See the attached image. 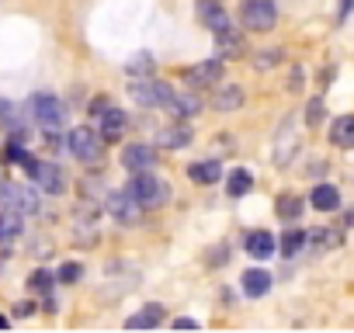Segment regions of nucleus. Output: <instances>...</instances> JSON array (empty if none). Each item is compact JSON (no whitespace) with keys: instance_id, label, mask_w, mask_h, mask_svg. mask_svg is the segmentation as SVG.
Instances as JSON below:
<instances>
[{"instance_id":"f257e3e1","label":"nucleus","mask_w":354,"mask_h":333,"mask_svg":"<svg viewBox=\"0 0 354 333\" xmlns=\"http://www.w3.org/2000/svg\"><path fill=\"white\" fill-rule=\"evenodd\" d=\"M129 191H132V198H136L142 209H163V205L170 202V184H167V181H160V178H153L149 171L132 174Z\"/></svg>"},{"instance_id":"f03ea898","label":"nucleus","mask_w":354,"mask_h":333,"mask_svg":"<svg viewBox=\"0 0 354 333\" xmlns=\"http://www.w3.org/2000/svg\"><path fill=\"white\" fill-rule=\"evenodd\" d=\"M28 111H32V118L46 129V132H56L59 125H63V118H66V111H63V101L56 97V94H49V91H39V94H32V101H28Z\"/></svg>"},{"instance_id":"7ed1b4c3","label":"nucleus","mask_w":354,"mask_h":333,"mask_svg":"<svg viewBox=\"0 0 354 333\" xmlns=\"http://www.w3.org/2000/svg\"><path fill=\"white\" fill-rule=\"evenodd\" d=\"M129 94H132V101L142 104V108H167V104L174 101V91H170L167 84H160V80H149V77H132Z\"/></svg>"},{"instance_id":"20e7f679","label":"nucleus","mask_w":354,"mask_h":333,"mask_svg":"<svg viewBox=\"0 0 354 333\" xmlns=\"http://www.w3.org/2000/svg\"><path fill=\"white\" fill-rule=\"evenodd\" d=\"M66 146H70V153H73L80 163H97V160L104 156V135L94 132V129H87V125L73 129L70 139H66Z\"/></svg>"},{"instance_id":"39448f33","label":"nucleus","mask_w":354,"mask_h":333,"mask_svg":"<svg viewBox=\"0 0 354 333\" xmlns=\"http://www.w3.org/2000/svg\"><path fill=\"white\" fill-rule=\"evenodd\" d=\"M240 18H243V28L250 32H271L278 25V8L274 0H243Z\"/></svg>"},{"instance_id":"423d86ee","label":"nucleus","mask_w":354,"mask_h":333,"mask_svg":"<svg viewBox=\"0 0 354 333\" xmlns=\"http://www.w3.org/2000/svg\"><path fill=\"white\" fill-rule=\"evenodd\" d=\"M104 209H108V216H111L115 222H122V226H136V222L142 219V205L132 198L129 188H125V191H108V195H104Z\"/></svg>"},{"instance_id":"0eeeda50","label":"nucleus","mask_w":354,"mask_h":333,"mask_svg":"<svg viewBox=\"0 0 354 333\" xmlns=\"http://www.w3.org/2000/svg\"><path fill=\"white\" fill-rule=\"evenodd\" d=\"M46 195H63L66 191V178H63V166H56V163H35V171L28 174Z\"/></svg>"},{"instance_id":"6e6552de","label":"nucleus","mask_w":354,"mask_h":333,"mask_svg":"<svg viewBox=\"0 0 354 333\" xmlns=\"http://www.w3.org/2000/svg\"><path fill=\"white\" fill-rule=\"evenodd\" d=\"M122 166L129 174H142L149 166H156V149L146 146V142H132V146L122 149Z\"/></svg>"},{"instance_id":"1a4fd4ad","label":"nucleus","mask_w":354,"mask_h":333,"mask_svg":"<svg viewBox=\"0 0 354 333\" xmlns=\"http://www.w3.org/2000/svg\"><path fill=\"white\" fill-rule=\"evenodd\" d=\"M219 80H223V59L219 56L188 70V84H195V87H219Z\"/></svg>"},{"instance_id":"9d476101","label":"nucleus","mask_w":354,"mask_h":333,"mask_svg":"<svg viewBox=\"0 0 354 333\" xmlns=\"http://www.w3.org/2000/svg\"><path fill=\"white\" fill-rule=\"evenodd\" d=\"M212 35H216V53H219L223 59L243 56V35H240V28L226 25V28H219V32H212Z\"/></svg>"},{"instance_id":"9b49d317","label":"nucleus","mask_w":354,"mask_h":333,"mask_svg":"<svg viewBox=\"0 0 354 333\" xmlns=\"http://www.w3.org/2000/svg\"><path fill=\"white\" fill-rule=\"evenodd\" d=\"M243 247H247V254L250 257H257V260H268V257H274V236L268 233V229H254V233H247L243 236Z\"/></svg>"},{"instance_id":"f8f14e48","label":"nucleus","mask_w":354,"mask_h":333,"mask_svg":"<svg viewBox=\"0 0 354 333\" xmlns=\"http://www.w3.org/2000/svg\"><path fill=\"white\" fill-rule=\"evenodd\" d=\"M163 316H167V309H163L160 302H149V305H142L139 312H132V316L125 319V326H129V330H153V326L163 323Z\"/></svg>"},{"instance_id":"ddd939ff","label":"nucleus","mask_w":354,"mask_h":333,"mask_svg":"<svg viewBox=\"0 0 354 333\" xmlns=\"http://www.w3.org/2000/svg\"><path fill=\"white\" fill-rule=\"evenodd\" d=\"M198 18H202V25L209 32H219V28L230 25V15H226V8L219 4V0H202V4H198Z\"/></svg>"},{"instance_id":"4468645a","label":"nucleus","mask_w":354,"mask_h":333,"mask_svg":"<svg viewBox=\"0 0 354 333\" xmlns=\"http://www.w3.org/2000/svg\"><path fill=\"white\" fill-rule=\"evenodd\" d=\"M125 125H129V118H125V111L122 108H108L104 115H101V135H104V142H115L122 132H125Z\"/></svg>"},{"instance_id":"2eb2a0df","label":"nucleus","mask_w":354,"mask_h":333,"mask_svg":"<svg viewBox=\"0 0 354 333\" xmlns=\"http://www.w3.org/2000/svg\"><path fill=\"white\" fill-rule=\"evenodd\" d=\"M309 205H313L316 212H337V209H340V191H337L333 184H316L313 195H309Z\"/></svg>"},{"instance_id":"dca6fc26","label":"nucleus","mask_w":354,"mask_h":333,"mask_svg":"<svg viewBox=\"0 0 354 333\" xmlns=\"http://www.w3.org/2000/svg\"><path fill=\"white\" fill-rule=\"evenodd\" d=\"M240 288H243V295H247V298H261V295H268V292H271V274H268V271H261V267H254V271H247V274H243Z\"/></svg>"},{"instance_id":"f3484780","label":"nucleus","mask_w":354,"mask_h":333,"mask_svg":"<svg viewBox=\"0 0 354 333\" xmlns=\"http://www.w3.org/2000/svg\"><path fill=\"white\" fill-rule=\"evenodd\" d=\"M192 129L188 125H170V129H163L160 135H156V142L163 146V149H185V146H192Z\"/></svg>"},{"instance_id":"a211bd4d","label":"nucleus","mask_w":354,"mask_h":333,"mask_svg":"<svg viewBox=\"0 0 354 333\" xmlns=\"http://www.w3.org/2000/svg\"><path fill=\"white\" fill-rule=\"evenodd\" d=\"M188 178H192L195 184H216V181L223 178V166H219L216 160H198V163L188 166Z\"/></svg>"},{"instance_id":"6ab92c4d","label":"nucleus","mask_w":354,"mask_h":333,"mask_svg":"<svg viewBox=\"0 0 354 333\" xmlns=\"http://www.w3.org/2000/svg\"><path fill=\"white\" fill-rule=\"evenodd\" d=\"M330 142L340 146V149H351L354 146V115H340L330 125Z\"/></svg>"},{"instance_id":"aec40b11","label":"nucleus","mask_w":354,"mask_h":333,"mask_svg":"<svg viewBox=\"0 0 354 333\" xmlns=\"http://www.w3.org/2000/svg\"><path fill=\"white\" fill-rule=\"evenodd\" d=\"M212 104H216V111H236V108L243 104V91H240L236 84H219Z\"/></svg>"},{"instance_id":"412c9836","label":"nucleus","mask_w":354,"mask_h":333,"mask_svg":"<svg viewBox=\"0 0 354 333\" xmlns=\"http://www.w3.org/2000/svg\"><path fill=\"white\" fill-rule=\"evenodd\" d=\"M340 243H344V236H340L337 229H326V226H319V229H313V233H309V247H313L316 254L337 250Z\"/></svg>"},{"instance_id":"4be33fe9","label":"nucleus","mask_w":354,"mask_h":333,"mask_svg":"<svg viewBox=\"0 0 354 333\" xmlns=\"http://www.w3.org/2000/svg\"><path fill=\"white\" fill-rule=\"evenodd\" d=\"M167 111L177 115V118H195L202 111V101L195 94H174V101L167 104Z\"/></svg>"},{"instance_id":"5701e85b","label":"nucleus","mask_w":354,"mask_h":333,"mask_svg":"<svg viewBox=\"0 0 354 333\" xmlns=\"http://www.w3.org/2000/svg\"><path fill=\"white\" fill-rule=\"evenodd\" d=\"M302 247H309V233H302V229H285L281 240H278V250L285 257H299Z\"/></svg>"},{"instance_id":"b1692460","label":"nucleus","mask_w":354,"mask_h":333,"mask_svg":"<svg viewBox=\"0 0 354 333\" xmlns=\"http://www.w3.org/2000/svg\"><path fill=\"white\" fill-rule=\"evenodd\" d=\"M18 236H21V212L4 209V212H0V243H11Z\"/></svg>"},{"instance_id":"393cba45","label":"nucleus","mask_w":354,"mask_h":333,"mask_svg":"<svg viewBox=\"0 0 354 333\" xmlns=\"http://www.w3.org/2000/svg\"><path fill=\"white\" fill-rule=\"evenodd\" d=\"M250 188H254V178H250V171L236 166V171L230 174V181H226V195H230V198H243Z\"/></svg>"},{"instance_id":"a878e982","label":"nucleus","mask_w":354,"mask_h":333,"mask_svg":"<svg viewBox=\"0 0 354 333\" xmlns=\"http://www.w3.org/2000/svg\"><path fill=\"white\" fill-rule=\"evenodd\" d=\"M274 209H278V216H281L285 222H295V219H302L306 202H302V195H281Z\"/></svg>"},{"instance_id":"bb28decb","label":"nucleus","mask_w":354,"mask_h":333,"mask_svg":"<svg viewBox=\"0 0 354 333\" xmlns=\"http://www.w3.org/2000/svg\"><path fill=\"white\" fill-rule=\"evenodd\" d=\"M0 125H4L8 132H15V139L25 142V132L18 129V108H15L8 97H0Z\"/></svg>"},{"instance_id":"cd10ccee","label":"nucleus","mask_w":354,"mask_h":333,"mask_svg":"<svg viewBox=\"0 0 354 333\" xmlns=\"http://www.w3.org/2000/svg\"><path fill=\"white\" fill-rule=\"evenodd\" d=\"M125 73H129V77H149V73H153V56H149V53L132 56V59L125 63Z\"/></svg>"},{"instance_id":"c85d7f7f","label":"nucleus","mask_w":354,"mask_h":333,"mask_svg":"<svg viewBox=\"0 0 354 333\" xmlns=\"http://www.w3.org/2000/svg\"><path fill=\"white\" fill-rule=\"evenodd\" d=\"M292 153H295V139H292V125H285V132H281V139H278V149H274V160L285 166V163L292 160Z\"/></svg>"},{"instance_id":"c756f323","label":"nucleus","mask_w":354,"mask_h":333,"mask_svg":"<svg viewBox=\"0 0 354 333\" xmlns=\"http://www.w3.org/2000/svg\"><path fill=\"white\" fill-rule=\"evenodd\" d=\"M56 278H59L63 285H73V281H80V278H84V267H80L77 260H66V264L56 271Z\"/></svg>"},{"instance_id":"7c9ffc66","label":"nucleus","mask_w":354,"mask_h":333,"mask_svg":"<svg viewBox=\"0 0 354 333\" xmlns=\"http://www.w3.org/2000/svg\"><path fill=\"white\" fill-rule=\"evenodd\" d=\"M53 281H59V278H53L49 271H32L28 288H32V292H53Z\"/></svg>"},{"instance_id":"2f4dec72","label":"nucleus","mask_w":354,"mask_h":333,"mask_svg":"<svg viewBox=\"0 0 354 333\" xmlns=\"http://www.w3.org/2000/svg\"><path fill=\"white\" fill-rule=\"evenodd\" d=\"M319 118H323V97H313V101L306 104V122H309V125H316Z\"/></svg>"},{"instance_id":"473e14b6","label":"nucleus","mask_w":354,"mask_h":333,"mask_svg":"<svg viewBox=\"0 0 354 333\" xmlns=\"http://www.w3.org/2000/svg\"><path fill=\"white\" fill-rule=\"evenodd\" d=\"M281 63V53L278 49H264L261 59H257V70H268V66H278Z\"/></svg>"},{"instance_id":"72a5a7b5","label":"nucleus","mask_w":354,"mask_h":333,"mask_svg":"<svg viewBox=\"0 0 354 333\" xmlns=\"http://www.w3.org/2000/svg\"><path fill=\"white\" fill-rule=\"evenodd\" d=\"M205 260H209L212 267H216V264H226V260H230V247H226V243H219V247H212V254H209Z\"/></svg>"},{"instance_id":"f704fd0d","label":"nucleus","mask_w":354,"mask_h":333,"mask_svg":"<svg viewBox=\"0 0 354 333\" xmlns=\"http://www.w3.org/2000/svg\"><path fill=\"white\" fill-rule=\"evenodd\" d=\"M174 330H198V319H192V316H181V319H174Z\"/></svg>"},{"instance_id":"c9c22d12","label":"nucleus","mask_w":354,"mask_h":333,"mask_svg":"<svg viewBox=\"0 0 354 333\" xmlns=\"http://www.w3.org/2000/svg\"><path fill=\"white\" fill-rule=\"evenodd\" d=\"M32 312H35V302H18V305H15V316H21V319L32 316Z\"/></svg>"},{"instance_id":"e433bc0d","label":"nucleus","mask_w":354,"mask_h":333,"mask_svg":"<svg viewBox=\"0 0 354 333\" xmlns=\"http://www.w3.org/2000/svg\"><path fill=\"white\" fill-rule=\"evenodd\" d=\"M108 108H111V104H108L104 97H97V101H91V115H104Z\"/></svg>"},{"instance_id":"4c0bfd02","label":"nucleus","mask_w":354,"mask_h":333,"mask_svg":"<svg viewBox=\"0 0 354 333\" xmlns=\"http://www.w3.org/2000/svg\"><path fill=\"white\" fill-rule=\"evenodd\" d=\"M351 4H354V0H344V4H340V21L347 18V11H351Z\"/></svg>"},{"instance_id":"58836bf2","label":"nucleus","mask_w":354,"mask_h":333,"mask_svg":"<svg viewBox=\"0 0 354 333\" xmlns=\"http://www.w3.org/2000/svg\"><path fill=\"white\" fill-rule=\"evenodd\" d=\"M344 222H347V226H354V205L347 209V216H344Z\"/></svg>"},{"instance_id":"ea45409f","label":"nucleus","mask_w":354,"mask_h":333,"mask_svg":"<svg viewBox=\"0 0 354 333\" xmlns=\"http://www.w3.org/2000/svg\"><path fill=\"white\" fill-rule=\"evenodd\" d=\"M8 326H11V319H8V316H0V330H8Z\"/></svg>"}]
</instances>
